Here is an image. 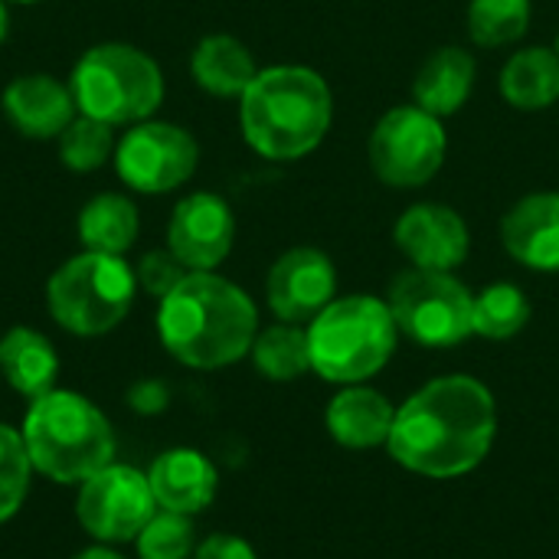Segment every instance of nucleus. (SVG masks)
Listing matches in <instances>:
<instances>
[{"instance_id": "nucleus-1", "label": "nucleus", "mask_w": 559, "mask_h": 559, "mask_svg": "<svg viewBox=\"0 0 559 559\" xmlns=\"http://www.w3.org/2000/svg\"><path fill=\"white\" fill-rule=\"evenodd\" d=\"M495 439V393L468 373H449L429 380L396 406L386 449L406 472L445 481L475 472L488 459Z\"/></svg>"}, {"instance_id": "nucleus-2", "label": "nucleus", "mask_w": 559, "mask_h": 559, "mask_svg": "<svg viewBox=\"0 0 559 559\" xmlns=\"http://www.w3.org/2000/svg\"><path fill=\"white\" fill-rule=\"evenodd\" d=\"M259 334L255 301L216 272H187L157 301V337L190 370H223L249 357Z\"/></svg>"}, {"instance_id": "nucleus-3", "label": "nucleus", "mask_w": 559, "mask_h": 559, "mask_svg": "<svg viewBox=\"0 0 559 559\" xmlns=\"http://www.w3.org/2000/svg\"><path fill=\"white\" fill-rule=\"evenodd\" d=\"M334 121V95L321 72L308 66L259 69L239 98L246 144L272 160L292 164L321 147Z\"/></svg>"}, {"instance_id": "nucleus-4", "label": "nucleus", "mask_w": 559, "mask_h": 559, "mask_svg": "<svg viewBox=\"0 0 559 559\" xmlns=\"http://www.w3.org/2000/svg\"><path fill=\"white\" fill-rule=\"evenodd\" d=\"M20 432L33 472L56 485H82L115 462L108 416L72 390H49L39 400H29Z\"/></svg>"}, {"instance_id": "nucleus-5", "label": "nucleus", "mask_w": 559, "mask_h": 559, "mask_svg": "<svg viewBox=\"0 0 559 559\" xmlns=\"http://www.w3.org/2000/svg\"><path fill=\"white\" fill-rule=\"evenodd\" d=\"M400 328L383 298H334L311 324V373L334 386H354L377 377L396 354Z\"/></svg>"}, {"instance_id": "nucleus-6", "label": "nucleus", "mask_w": 559, "mask_h": 559, "mask_svg": "<svg viewBox=\"0 0 559 559\" xmlns=\"http://www.w3.org/2000/svg\"><path fill=\"white\" fill-rule=\"evenodd\" d=\"M69 88L79 115L111 128H131L157 115L167 95L164 72L151 52L131 43H95L72 66Z\"/></svg>"}, {"instance_id": "nucleus-7", "label": "nucleus", "mask_w": 559, "mask_h": 559, "mask_svg": "<svg viewBox=\"0 0 559 559\" xmlns=\"http://www.w3.org/2000/svg\"><path fill=\"white\" fill-rule=\"evenodd\" d=\"M134 295V265H128L124 255L82 249L49 275L46 311L66 334L102 337L128 318Z\"/></svg>"}, {"instance_id": "nucleus-8", "label": "nucleus", "mask_w": 559, "mask_h": 559, "mask_svg": "<svg viewBox=\"0 0 559 559\" xmlns=\"http://www.w3.org/2000/svg\"><path fill=\"white\" fill-rule=\"evenodd\" d=\"M386 305L400 334L419 347H459L475 334V295L455 272L406 269L390 282Z\"/></svg>"}, {"instance_id": "nucleus-9", "label": "nucleus", "mask_w": 559, "mask_h": 559, "mask_svg": "<svg viewBox=\"0 0 559 559\" xmlns=\"http://www.w3.org/2000/svg\"><path fill=\"white\" fill-rule=\"evenodd\" d=\"M449 134L442 118L426 108L393 105L370 131L367 157L373 174L393 190H419L426 187L445 164Z\"/></svg>"}, {"instance_id": "nucleus-10", "label": "nucleus", "mask_w": 559, "mask_h": 559, "mask_svg": "<svg viewBox=\"0 0 559 559\" xmlns=\"http://www.w3.org/2000/svg\"><path fill=\"white\" fill-rule=\"evenodd\" d=\"M111 164L128 190L160 197L180 190L197 174L200 144L187 128L174 121L147 118L124 128V134L115 144Z\"/></svg>"}, {"instance_id": "nucleus-11", "label": "nucleus", "mask_w": 559, "mask_h": 559, "mask_svg": "<svg viewBox=\"0 0 559 559\" xmlns=\"http://www.w3.org/2000/svg\"><path fill=\"white\" fill-rule=\"evenodd\" d=\"M157 501L147 472L111 462L79 485L75 518L95 544H131L141 527L154 518Z\"/></svg>"}, {"instance_id": "nucleus-12", "label": "nucleus", "mask_w": 559, "mask_h": 559, "mask_svg": "<svg viewBox=\"0 0 559 559\" xmlns=\"http://www.w3.org/2000/svg\"><path fill=\"white\" fill-rule=\"evenodd\" d=\"M337 298V269L328 252L295 246L265 275V301L285 324H311Z\"/></svg>"}, {"instance_id": "nucleus-13", "label": "nucleus", "mask_w": 559, "mask_h": 559, "mask_svg": "<svg viewBox=\"0 0 559 559\" xmlns=\"http://www.w3.org/2000/svg\"><path fill=\"white\" fill-rule=\"evenodd\" d=\"M236 242L233 206L210 190L187 193L167 219V249L187 272H216Z\"/></svg>"}, {"instance_id": "nucleus-14", "label": "nucleus", "mask_w": 559, "mask_h": 559, "mask_svg": "<svg viewBox=\"0 0 559 559\" xmlns=\"http://www.w3.org/2000/svg\"><path fill=\"white\" fill-rule=\"evenodd\" d=\"M393 242L413 269L426 272H455L472 252L465 216L445 203H413L396 219Z\"/></svg>"}, {"instance_id": "nucleus-15", "label": "nucleus", "mask_w": 559, "mask_h": 559, "mask_svg": "<svg viewBox=\"0 0 559 559\" xmlns=\"http://www.w3.org/2000/svg\"><path fill=\"white\" fill-rule=\"evenodd\" d=\"M0 105L10 128L29 141H56L79 115L69 82L49 72H26L10 79Z\"/></svg>"}, {"instance_id": "nucleus-16", "label": "nucleus", "mask_w": 559, "mask_h": 559, "mask_svg": "<svg viewBox=\"0 0 559 559\" xmlns=\"http://www.w3.org/2000/svg\"><path fill=\"white\" fill-rule=\"evenodd\" d=\"M501 242L514 262L531 272H559V193L521 197L501 219Z\"/></svg>"}, {"instance_id": "nucleus-17", "label": "nucleus", "mask_w": 559, "mask_h": 559, "mask_svg": "<svg viewBox=\"0 0 559 559\" xmlns=\"http://www.w3.org/2000/svg\"><path fill=\"white\" fill-rule=\"evenodd\" d=\"M147 481L160 511H174L187 518L206 511L219 488V475L213 462L197 449L160 452L154 465L147 468Z\"/></svg>"}, {"instance_id": "nucleus-18", "label": "nucleus", "mask_w": 559, "mask_h": 559, "mask_svg": "<svg viewBox=\"0 0 559 559\" xmlns=\"http://www.w3.org/2000/svg\"><path fill=\"white\" fill-rule=\"evenodd\" d=\"M393 419H396V406L367 383L341 386V393L331 400L324 413L331 439L354 452L386 445L393 432Z\"/></svg>"}, {"instance_id": "nucleus-19", "label": "nucleus", "mask_w": 559, "mask_h": 559, "mask_svg": "<svg viewBox=\"0 0 559 559\" xmlns=\"http://www.w3.org/2000/svg\"><path fill=\"white\" fill-rule=\"evenodd\" d=\"M478 62L462 46H439L413 79V102L436 118L459 115L475 92Z\"/></svg>"}, {"instance_id": "nucleus-20", "label": "nucleus", "mask_w": 559, "mask_h": 559, "mask_svg": "<svg viewBox=\"0 0 559 559\" xmlns=\"http://www.w3.org/2000/svg\"><path fill=\"white\" fill-rule=\"evenodd\" d=\"M0 377L10 383L13 393L26 400H39L43 393L56 390L59 380V354L52 341L26 324L10 328L0 337Z\"/></svg>"}, {"instance_id": "nucleus-21", "label": "nucleus", "mask_w": 559, "mask_h": 559, "mask_svg": "<svg viewBox=\"0 0 559 559\" xmlns=\"http://www.w3.org/2000/svg\"><path fill=\"white\" fill-rule=\"evenodd\" d=\"M190 75L213 98H242L259 75V66L242 39L229 33H210L190 52Z\"/></svg>"}, {"instance_id": "nucleus-22", "label": "nucleus", "mask_w": 559, "mask_h": 559, "mask_svg": "<svg viewBox=\"0 0 559 559\" xmlns=\"http://www.w3.org/2000/svg\"><path fill=\"white\" fill-rule=\"evenodd\" d=\"M501 98L518 111H547L559 102V52L550 46L518 49L498 75Z\"/></svg>"}, {"instance_id": "nucleus-23", "label": "nucleus", "mask_w": 559, "mask_h": 559, "mask_svg": "<svg viewBox=\"0 0 559 559\" xmlns=\"http://www.w3.org/2000/svg\"><path fill=\"white\" fill-rule=\"evenodd\" d=\"M75 233L85 252L124 255L141 236V213L128 193H95L75 219Z\"/></svg>"}, {"instance_id": "nucleus-24", "label": "nucleus", "mask_w": 559, "mask_h": 559, "mask_svg": "<svg viewBox=\"0 0 559 559\" xmlns=\"http://www.w3.org/2000/svg\"><path fill=\"white\" fill-rule=\"evenodd\" d=\"M255 370L272 383H292L305 373H311V347H308V328L305 324H272L255 334L249 350Z\"/></svg>"}, {"instance_id": "nucleus-25", "label": "nucleus", "mask_w": 559, "mask_h": 559, "mask_svg": "<svg viewBox=\"0 0 559 559\" xmlns=\"http://www.w3.org/2000/svg\"><path fill=\"white\" fill-rule=\"evenodd\" d=\"M531 298L514 282H495L475 295V334L485 341H511L531 324Z\"/></svg>"}, {"instance_id": "nucleus-26", "label": "nucleus", "mask_w": 559, "mask_h": 559, "mask_svg": "<svg viewBox=\"0 0 559 559\" xmlns=\"http://www.w3.org/2000/svg\"><path fill=\"white\" fill-rule=\"evenodd\" d=\"M534 7L531 0H472L468 36L481 49H501L527 36Z\"/></svg>"}, {"instance_id": "nucleus-27", "label": "nucleus", "mask_w": 559, "mask_h": 559, "mask_svg": "<svg viewBox=\"0 0 559 559\" xmlns=\"http://www.w3.org/2000/svg\"><path fill=\"white\" fill-rule=\"evenodd\" d=\"M115 128L105 121H95L88 115H75L72 124L56 138L59 160L72 174H95L115 157Z\"/></svg>"}, {"instance_id": "nucleus-28", "label": "nucleus", "mask_w": 559, "mask_h": 559, "mask_svg": "<svg viewBox=\"0 0 559 559\" xmlns=\"http://www.w3.org/2000/svg\"><path fill=\"white\" fill-rule=\"evenodd\" d=\"M29 478H33V462L23 432L0 423V524L20 514L29 495Z\"/></svg>"}, {"instance_id": "nucleus-29", "label": "nucleus", "mask_w": 559, "mask_h": 559, "mask_svg": "<svg viewBox=\"0 0 559 559\" xmlns=\"http://www.w3.org/2000/svg\"><path fill=\"white\" fill-rule=\"evenodd\" d=\"M138 559H190L197 550L193 518L174 511H154L138 534Z\"/></svg>"}, {"instance_id": "nucleus-30", "label": "nucleus", "mask_w": 559, "mask_h": 559, "mask_svg": "<svg viewBox=\"0 0 559 559\" xmlns=\"http://www.w3.org/2000/svg\"><path fill=\"white\" fill-rule=\"evenodd\" d=\"M187 269L183 262L164 246V249H151L138 259L134 265V278H138V292L151 295V298H167L180 282H183Z\"/></svg>"}, {"instance_id": "nucleus-31", "label": "nucleus", "mask_w": 559, "mask_h": 559, "mask_svg": "<svg viewBox=\"0 0 559 559\" xmlns=\"http://www.w3.org/2000/svg\"><path fill=\"white\" fill-rule=\"evenodd\" d=\"M167 403H170V390L160 380H138L128 390V406L138 416H157V413L167 409Z\"/></svg>"}, {"instance_id": "nucleus-32", "label": "nucleus", "mask_w": 559, "mask_h": 559, "mask_svg": "<svg viewBox=\"0 0 559 559\" xmlns=\"http://www.w3.org/2000/svg\"><path fill=\"white\" fill-rule=\"evenodd\" d=\"M193 559H255V550L236 534H213L197 544Z\"/></svg>"}, {"instance_id": "nucleus-33", "label": "nucleus", "mask_w": 559, "mask_h": 559, "mask_svg": "<svg viewBox=\"0 0 559 559\" xmlns=\"http://www.w3.org/2000/svg\"><path fill=\"white\" fill-rule=\"evenodd\" d=\"M72 559H124L115 547H108V544H95V547H85L82 554H75Z\"/></svg>"}, {"instance_id": "nucleus-34", "label": "nucleus", "mask_w": 559, "mask_h": 559, "mask_svg": "<svg viewBox=\"0 0 559 559\" xmlns=\"http://www.w3.org/2000/svg\"><path fill=\"white\" fill-rule=\"evenodd\" d=\"M7 36H10V3L0 0V46L7 43Z\"/></svg>"}, {"instance_id": "nucleus-35", "label": "nucleus", "mask_w": 559, "mask_h": 559, "mask_svg": "<svg viewBox=\"0 0 559 559\" xmlns=\"http://www.w3.org/2000/svg\"><path fill=\"white\" fill-rule=\"evenodd\" d=\"M7 3H23V7H29V3H39V0H7Z\"/></svg>"}, {"instance_id": "nucleus-36", "label": "nucleus", "mask_w": 559, "mask_h": 559, "mask_svg": "<svg viewBox=\"0 0 559 559\" xmlns=\"http://www.w3.org/2000/svg\"><path fill=\"white\" fill-rule=\"evenodd\" d=\"M557 52H559V39H557Z\"/></svg>"}]
</instances>
